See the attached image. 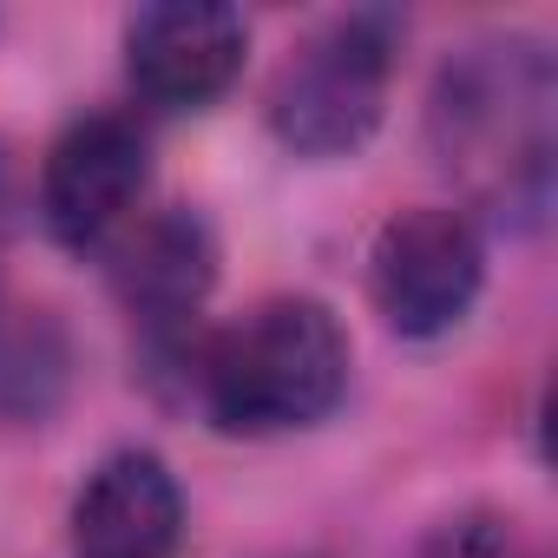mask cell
<instances>
[{
  "instance_id": "cell-1",
  "label": "cell",
  "mask_w": 558,
  "mask_h": 558,
  "mask_svg": "<svg viewBox=\"0 0 558 558\" xmlns=\"http://www.w3.org/2000/svg\"><path fill=\"white\" fill-rule=\"evenodd\" d=\"M551 99L558 86L538 40H473L434 80V158L506 217H538L551 178Z\"/></svg>"
},
{
  "instance_id": "cell-2",
  "label": "cell",
  "mask_w": 558,
  "mask_h": 558,
  "mask_svg": "<svg viewBox=\"0 0 558 558\" xmlns=\"http://www.w3.org/2000/svg\"><path fill=\"white\" fill-rule=\"evenodd\" d=\"M191 388L223 434H296L336 414L349 388V336L316 296H269L197 342Z\"/></svg>"
},
{
  "instance_id": "cell-3",
  "label": "cell",
  "mask_w": 558,
  "mask_h": 558,
  "mask_svg": "<svg viewBox=\"0 0 558 558\" xmlns=\"http://www.w3.org/2000/svg\"><path fill=\"white\" fill-rule=\"evenodd\" d=\"M401 21L388 8H355L323 21L290 47L269 80V132L303 158H349L388 119Z\"/></svg>"
},
{
  "instance_id": "cell-4",
  "label": "cell",
  "mask_w": 558,
  "mask_h": 558,
  "mask_svg": "<svg viewBox=\"0 0 558 558\" xmlns=\"http://www.w3.org/2000/svg\"><path fill=\"white\" fill-rule=\"evenodd\" d=\"M486 283V236L460 204H414L375 230L368 290L395 336L434 342L466 323Z\"/></svg>"
},
{
  "instance_id": "cell-5",
  "label": "cell",
  "mask_w": 558,
  "mask_h": 558,
  "mask_svg": "<svg viewBox=\"0 0 558 558\" xmlns=\"http://www.w3.org/2000/svg\"><path fill=\"white\" fill-rule=\"evenodd\" d=\"M151 184V138L125 112L73 119L40 165V217L66 250L112 243Z\"/></svg>"
},
{
  "instance_id": "cell-6",
  "label": "cell",
  "mask_w": 558,
  "mask_h": 558,
  "mask_svg": "<svg viewBox=\"0 0 558 558\" xmlns=\"http://www.w3.org/2000/svg\"><path fill=\"white\" fill-rule=\"evenodd\" d=\"M250 53V21L223 0H158L125 21V73L165 112L217 106Z\"/></svg>"
},
{
  "instance_id": "cell-7",
  "label": "cell",
  "mask_w": 558,
  "mask_h": 558,
  "mask_svg": "<svg viewBox=\"0 0 558 558\" xmlns=\"http://www.w3.org/2000/svg\"><path fill=\"white\" fill-rule=\"evenodd\" d=\"M210 283H217V236L197 210H158L138 230H125L119 263H112V290L151 342L178 349L184 329L197 323Z\"/></svg>"
},
{
  "instance_id": "cell-8",
  "label": "cell",
  "mask_w": 558,
  "mask_h": 558,
  "mask_svg": "<svg viewBox=\"0 0 558 558\" xmlns=\"http://www.w3.org/2000/svg\"><path fill=\"white\" fill-rule=\"evenodd\" d=\"M184 538V493L171 466L125 447L93 466L73 499V558H171Z\"/></svg>"
},
{
  "instance_id": "cell-9",
  "label": "cell",
  "mask_w": 558,
  "mask_h": 558,
  "mask_svg": "<svg viewBox=\"0 0 558 558\" xmlns=\"http://www.w3.org/2000/svg\"><path fill=\"white\" fill-rule=\"evenodd\" d=\"M421 558H512V532L499 519H460L447 525Z\"/></svg>"
}]
</instances>
